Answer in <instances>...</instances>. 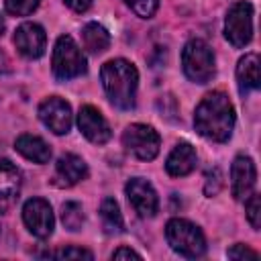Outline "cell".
Listing matches in <instances>:
<instances>
[{
  "instance_id": "1",
  "label": "cell",
  "mask_w": 261,
  "mask_h": 261,
  "mask_svg": "<svg viewBox=\"0 0 261 261\" xmlns=\"http://www.w3.org/2000/svg\"><path fill=\"white\" fill-rule=\"evenodd\" d=\"M196 130L214 143H224L232 135L234 108L224 92H210L202 98L194 112Z\"/></svg>"
},
{
  "instance_id": "2",
  "label": "cell",
  "mask_w": 261,
  "mask_h": 261,
  "mask_svg": "<svg viewBox=\"0 0 261 261\" xmlns=\"http://www.w3.org/2000/svg\"><path fill=\"white\" fill-rule=\"evenodd\" d=\"M100 80H102V88H104L108 100L116 108L130 110L135 106L139 71L130 61H126V59L106 61L100 69Z\"/></svg>"
},
{
  "instance_id": "3",
  "label": "cell",
  "mask_w": 261,
  "mask_h": 261,
  "mask_svg": "<svg viewBox=\"0 0 261 261\" xmlns=\"http://www.w3.org/2000/svg\"><path fill=\"white\" fill-rule=\"evenodd\" d=\"M165 237L169 247L186 259L202 257L206 251V239L202 230L186 218H171L165 226Z\"/></svg>"
},
{
  "instance_id": "4",
  "label": "cell",
  "mask_w": 261,
  "mask_h": 261,
  "mask_svg": "<svg viewBox=\"0 0 261 261\" xmlns=\"http://www.w3.org/2000/svg\"><path fill=\"white\" fill-rule=\"evenodd\" d=\"M181 67L188 80L196 84H206L214 75V53L210 45L202 39H192L184 45Z\"/></svg>"
},
{
  "instance_id": "5",
  "label": "cell",
  "mask_w": 261,
  "mask_h": 261,
  "mask_svg": "<svg viewBox=\"0 0 261 261\" xmlns=\"http://www.w3.org/2000/svg\"><path fill=\"white\" fill-rule=\"evenodd\" d=\"M53 73L57 80L65 82L71 77H77L82 73H86L88 65H86V57L82 53V49L77 47V43L69 37V35H61L55 43L53 49Z\"/></svg>"
},
{
  "instance_id": "6",
  "label": "cell",
  "mask_w": 261,
  "mask_h": 261,
  "mask_svg": "<svg viewBox=\"0 0 261 261\" xmlns=\"http://www.w3.org/2000/svg\"><path fill=\"white\" fill-rule=\"evenodd\" d=\"M224 37L237 49L249 45L253 37V6L249 2L241 0L228 8L224 20Z\"/></svg>"
},
{
  "instance_id": "7",
  "label": "cell",
  "mask_w": 261,
  "mask_h": 261,
  "mask_svg": "<svg viewBox=\"0 0 261 261\" xmlns=\"http://www.w3.org/2000/svg\"><path fill=\"white\" fill-rule=\"evenodd\" d=\"M122 145L128 153H133L141 161H151L159 153L161 139L157 130L149 124H130L122 133Z\"/></svg>"
},
{
  "instance_id": "8",
  "label": "cell",
  "mask_w": 261,
  "mask_h": 261,
  "mask_svg": "<svg viewBox=\"0 0 261 261\" xmlns=\"http://www.w3.org/2000/svg\"><path fill=\"white\" fill-rule=\"evenodd\" d=\"M39 118L55 135H67L73 122L71 106L59 96H49L39 104Z\"/></svg>"
},
{
  "instance_id": "9",
  "label": "cell",
  "mask_w": 261,
  "mask_h": 261,
  "mask_svg": "<svg viewBox=\"0 0 261 261\" xmlns=\"http://www.w3.org/2000/svg\"><path fill=\"white\" fill-rule=\"evenodd\" d=\"M22 220H24L27 228L37 239L51 237L53 226H55L53 210H51L49 202L43 200V198H31V200L24 202V206H22Z\"/></svg>"
},
{
  "instance_id": "10",
  "label": "cell",
  "mask_w": 261,
  "mask_h": 261,
  "mask_svg": "<svg viewBox=\"0 0 261 261\" xmlns=\"http://www.w3.org/2000/svg\"><path fill=\"white\" fill-rule=\"evenodd\" d=\"M124 192H126L130 206L135 208V212L141 218H153L155 216V212L159 208V198L147 179H143V177L128 179V184L124 186Z\"/></svg>"
},
{
  "instance_id": "11",
  "label": "cell",
  "mask_w": 261,
  "mask_h": 261,
  "mask_svg": "<svg viewBox=\"0 0 261 261\" xmlns=\"http://www.w3.org/2000/svg\"><path fill=\"white\" fill-rule=\"evenodd\" d=\"M14 45L18 49V53L29 59L41 57L47 47L45 29L37 22H22L14 33Z\"/></svg>"
},
{
  "instance_id": "12",
  "label": "cell",
  "mask_w": 261,
  "mask_h": 261,
  "mask_svg": "<svg viewBox=\"0 0 261 261\" xmlns=\"http://www.w3.org/2000/svg\"><path fill=\"white\" fill-rule=\"evenodd\" d=\"M77 126L82 130V135L96 143V145H104L110 137H112V130L106 122V118L102 116V112L90 104L82 106L80 112H77Z\"/></svg>"
},
{
  "instance_id": "13",
  "label": "cell",
  "mask_w": 261,
  "mask_h": 261,
  "mask_svg": "<svg viewBox=\"0 0 261 261\" xmlns=\"http://www.w3.org/2000/svg\"><path fill=\"white\" fill-rule=\"evenodd\" d=\"M255 179H257V169L253 159L247 155H239L230 167V188L234 200H245L253 192Z\"/></svg>"
},
{
  "instance_id": "14",
  "label": "cell",
  "mask_w": 261,
  "mask_h": 261,
  "mask_svg": "<svg viewBox=\"0 0 261 261\" xmlns=\"http://www.w3.org/2000/svg\"><path fill=\"white\" fill-rule=\"evenodd\" d=\"M88 175V167L84 163L82 157L73 155V153H65L57 159L55 163V184L61 188H69L75 186L77 181H82Z\"/></svg>"
},
{
  "instance_id": "15",
  "label": "cell",
  "mask_w": 261,
  "mask_h": 261,
  "mask_svg": "<svg viewBox=\"0 0 261 261\" xmlns=\"http://www.w3.org/2000/svg\"><path fill=\"white\" fill-rule=\"evenodd\" d=\"M196 161H198L196 149L190 143H177L165 161V169L169 175L181 177V175H188L190 171H194Z\"/></svg>"
},
{
  "instance_id": "16",
  "label": "cell",
  "mask_w": 261,
  "mask_h": 261,
  "mask_svg": "<svg viewBox=\"0 0 261 261\" xmlns=\"http://www.w3.org/2000/svg\"><path fill=\"white\" fill-rule=\"evenodd\" d=\"M237 82H239V90L245 96L251 90H257L261 84V75H259V55L257 53H247L245 57L239 59L237 65Z\"/></svg>"
},
{
  "instance_id": "17",
  "label": "cell",
  "mask_w": 261,
  "mask_h": 261,
  "mask_svg": "<svg viewBox=\"0 0 261 261\" xmlns=\"http://www.w3.org/2000/svg\"><path fill=\"white\" fill-rule=\"evenodd\" d=\"M16 151L27 157L29 161H35V163H49L51 159V149L49 145L41 139V137H35V135H20L14 143Z\"/></svg>"
},
{
  "instance_id": "18",
  "label": "cell",
  "mask_w": 261,
  "mask_h": 261,
  "mask_svg": "<svg viewBox=\"0 0 261 261\" xmlns=\"http://www.w3.org/2000/svg\"><path fill=\"white\" fill-rule=\"evenodd\" d=\"M18 190H20V171L8 159H0V206L12 202Z\"/></svg>"
},
{
  "instance_id": "19",
  "label": "cell",
  "mask_w": 261,
  "mask_h": 261,
  "mask_svg": "<svg viewBox=\"0 0 261 261\" xmlns=\"http://www.w3.org/2000/svg\"><path fill=\"white\" fill-rule=\"evenodd\" d=\"M82 39H84V47L90 53H102L110 47V33L98 22H88L82 29Z\"/></svg>"
},
{
  "instance_id": "20",
  "label": "cell",
  "mask_w": 261,
  "mask_h": 261,
  "mask_svg": "<svg viewBox=\"0 0 261 261\" xmlns=\"http://www.w3.org/2000/svg\"><path fill=\"white\" fill-rule=\"evenodd\" d=\"M100 218L104 224V230L108 234H118L124 230V220L120 214V208L114 198H104L100 204Z\"/></svg>"
},
{
  "instance_id": "21",
  "label": "cell",
  "mask_w": 261,
  "mask_h": 261,
  "mask_svg": "<svg viewBox=\"0 0 261 261\" xmlns=\"http://www.w3.org/2000/svg\"><path fill=\"white\" fill-rule=\"evenodd\" d=\"M61 220L63 226L69 230H80L84 226V210L77 202H65L61 208Z\"/></svg>"
},
{
  "instance_id": "22",
  "label": "cell",
  "mask_w": 261,
  "mask_h": 261,
  "mask_svg": "<svg viewBox=\"0 0 261 261\" xmlns=\"http://www.w3.org/2000/svg\"><path fill=\"white\" fill-rule=\"evenodd\" d=\"M41 257H55V259H94V255L88 249L82 247H65V249H55L47 251Z\"/></svg>"
},
{
  "instance_id": "23",
  "label": "cell",
  "mask_w": 261,
  "mask_h": 261,
  "mask_svg": "<svg viewBox=\"0 0 261 261\" xmlns=\"http://www.w3.org/2000/svg\"><path fill=\"white\" fill-rule=\"evenodd\" d=\"M41 0H4V6H6V12L8 14H14V16H27L31 14L33 10H37Z\"/></svg>"
},
{
  "instance_id": "24",
  "label": "cell",
  "mask_w": 261,
  "mask_h": 261,
  "mask_svg": "<svg viewBox=\"0 0 261 261\" xmlns=\"http://www.w3.org/2000/svg\"><path fill=\"white\" fill-rule=\"evenodd\" d=\"M245 212H247V218L251 222V226L255 230H259L261 226V206H259V194H249L247 196V206H245Z\"/></svg>"
},
{
  "instance_id": "25",
  "label": "cell",
  "mask_w": 261,
  "mask_h": 261,
  "mask_svg": "<svg viewBox=\"0 0 261 261\" xmlns=\"http://www.w3.org/2000/svg\"><path fill=\"white\" fill-rule=\"evenodd\" d=\"M128 6L135 10L137 16H141V18H151V16L157 12V8H159V0H133Z\"/></svg>"
},
{
  "instance_id": "26",
  "label": "cell",
  "mask_w": 261,
  "mask_h": 261,
  "mask_svg": "<svg viewBox=\"0 0 261 261\" xmlns=\"http://www.w3.org/2000/svg\"><path fill=\"white\" fill-rule=\"evenodd\" d=\"M220 188H222V173H220V169H218V167L208 169V171H206V184H204V192H206V196H214V194H218Z\"/></svg>"
},
{
  "instance_id": "27",
  "label": "cell",
  "mask_w": 261,
  "mask_h": 261,
  "mask_svg": "<svg viewBox=\"0 0 261 261\" xmlns=\"http://www.w3.org/2000/svg\"><path fill=\"white\" fill-rule=\"evenodd\" d=\"M228 257L230 259H257L259 257V253L257 251H253V249H249L247 245H234V247H230L228 249Z\"/></svg>"
},
{
  "instance_id": "28",
  "label": "cell",
  "mask_w": 261,
  "mask_h": 261,
  "mask_svg": "<svg viewBox=\"0 0 261 261\" xmlns=\"http://www.w3.org/2000/svg\"><path fill=\"white\" fill-rule=\"evenodd\" d=\"M112 259H141V253H137L128 247H120L112 253Z\"/></svg>"
},
{
  "instance_id": "29",
  "label": "cell",
  "mask_w": 261,
  "mask_h": 261,
  "mask_svg": "<svg viewBox=\"0 0 261 261\" xmlns=\"http://www.w3.org/2000/svg\"><path fill=\"white\" fill-rule=\"evenodd\" d=\"M73 12H86L88 8H90V4H92V0H63Z\"/></svg>"
},
{
  "instance_id": "30",
  "label": "cell",
  "mask_w": 261,
  "mask_h": 261,
  "mask_svg": "<svg viewBox=\"0 0 261 261\" xmlns=\"http://www.w3.org/2000/svg\"><path fill=\"white\" fill-rule=\"evenodd\" d=\"M10 71V61L6 57L4 51H0V73H8Z\"/></svg>"
},
{
  "instance_id": "31",
  "label": "cell",
  "mask_w": 261,
  "mask_h": 261,
  "mask_svg": "<svg viewBox=\"0 0 261 261\" xmlns=\"http://www.w3.org/2000/svg\"><path fill=\"white\" fill-rule=\"evenodd\" d=\"M4 29H6V22H4V18L0 16V37H2V33H4Z\"/></svg>"
},
{
  "instance_id": "32",
  "label": "cell",
  "mask_w": 261,
  "mask_h": 261,
  "mask_svg": "<svg viewBox=\"0 0 261 261\" xmlns=\"http://www.w3.org/2000/svg\"><path fill=\"white\" fill-rule=\"evenodd\" d=\"M124 2H126V4H130V2H133V0H124Z\"/></svg>"
},
{
  "instance_id": "33",
  "label": "cell",
  "mask_w": 261,
  "mask_h": 261,
  "mask_svg": "<svg viewBox=\"0 0 261 261\" xmlns=\"http://www.w3.org/2000/svg\"><path fill=\"white\" fill-rule=\"evenodd\" d=\"M0 230H2V228H0Z\"/></svg>"
}]
</instances>
